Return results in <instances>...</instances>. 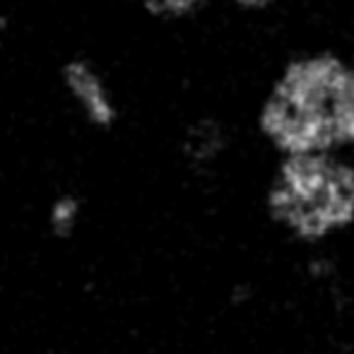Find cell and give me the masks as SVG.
<instances>
[{"instance_id": "1", "label": "cell", "mask_w": 354, "mask_h": 354, "mask_svg": "<svg viewBox=\"0 0 354 354\" xmlns=\"http://www.w3.org/2000/svg\"><path fill=\"white\" fill-rule=\"evenodd\" d=\"M266 157L354 152V77L347 48L304 44L263 77L248 113Z\"/></svg>"}, {"instance_id": "2", "label": "cell", "mask_w": 354, "mask_h": 354, "mask_svg": "<svg viewBox=\"0 0 354 354\" xmlns=\"http://www.w3.org/2000/svg\"><path fill=\"white\" fill-rule=\"evenodd\" d=\"M256 186L263 222L304 251H326L354 234V152L266 157Z\"/></svg>"}, {"instance_id": "3", "label": "cell", "mask_w": 354, "mask_h": 354, "mask_svg": "<svg viewBox=\"0 0 354 354\" xmlns=\"http://www.w3.org/2000/svg\"><path fill=\"white\" fill-rule=\"evenodd\" d=\"M61 82L89 126L99 131H109L116 126L118 113H121L118 102L104 73L89 58L75 56L63 63Z\"/></svg>"}, {"instance_id": "4", "label": "cell", "mask_w": 354, "mask_h": 354, "mask_svg": "<svg viewBox=\"0 0 354 354\" xmlns=\"http://www.w3.org/2000/svg\"><path fill=\"white\" fill-rule=\"evenodd\" d=\"M232 147L234 133L229 123L222 121L219 116L205 113V116L193 118L186 126L178 152H181V159L186 162L188 171L198 174V176H207L227 159Z\"/></svg>"}, {"instance_id": "5", "label": "cell", "mask_w": 354, "mask_h": 354, "mask_svg": "<svg viewBox=\"0 0 354 354\" xmlns=\"http://www.w3.org/2000/svg\"><path fill=\"white\" fill-rule=\"evenodd\" d=\"M217 0H138L145 15L159 22H188L201 17Z\"/></svg>"}, {"instance_id": "6", "label": "cell", "mask_w": 354, "mask_h": 354, "mask_svg": "<svg viewBox=\"0 0 354 354\" xmlns=\"http://www.w3.org/2000/svg\"><path fill=\"white\" fill-rule=\"evenodd\" d=\"M84 214V203L75 193H61L48 205V229L56 239H71Z\"/></svg>"}, {"instance_id": "7", "label": "cell", "mask_w": 354, "mask_h": 354, "mask_svg": "<svg viewBox=\"0 0 354 354\" xmlns=\"http://www.w3.org/2000/svg\"><path fill=\"white\" fill-rule=\"evenodd\" d=\"M217 3L227 5L232 12L243 15V17H270V15L280 12L284 5L292 0H217Z\"/></svg>"}, {"instance_id": "8", "label": "cell", "mask_w": 354, "mask_h": 354, "mask_svg": "<svg viewBox=\"0 0 354 354\" xmlns=\"http://www.w3.org/2000/svg\"><path fill=\"white\" fill-rule=\"evenodd\" d=\"M8 29H10V17H8V12L0 8V34H5Z\"/></svg>"}, {"instance_id": "9", "label": "cell", "mask_w": 354, "mask_h": 354, "mask_svg": "<svg viewBox=\"0 0 354 354\" xmlns=\"http://www.w3.org/2000/svg\"><path fill=\"white\" fill-rule=\"evenodd\" d=\"M347 48V58H350V68H352V77H354V37L350 39V44H345Z\"/></svg>"}, {"instance_id": "10", "label": "cell", "mask_w": 354, "mask_h": 354, "mask_svg": "<svg viewBox=\"0 0 354 354\" xmlns=\"http://www.w3.org/2000/svg\"><path fill=\"white\" fill-rule=\"evenodd\" d=\"M330 3H337V5H345V3H354V0H330Z\"/></svg>"}]
</instances>
